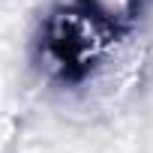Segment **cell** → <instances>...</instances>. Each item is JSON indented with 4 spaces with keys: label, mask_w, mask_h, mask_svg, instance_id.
<instances>
[{
    "label": "cell",
    "mask_w": 153,
    "mask_h": 153,
    "mask_svg": "<svg viewBox=\"0 0 153 153\" xmlns=\"http://www.w3.org/2000/svg\"><path fill=\"white\" fill-rule=\"evenodd\" d=\"M138 0H84V12L102 27H114L117 21L129 18Z\"/></svg>",
    "instance_id": "1"
}]
</instances>
